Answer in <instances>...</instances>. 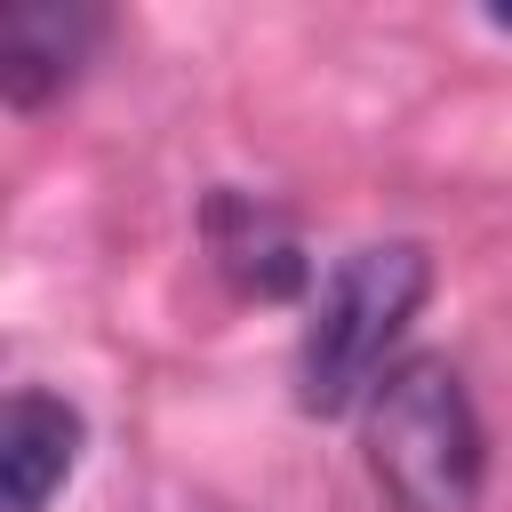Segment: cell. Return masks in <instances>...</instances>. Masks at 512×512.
<instances>
[{"mask_svg":"<svg viewBox=\"0 0 512 512\" xmlns=\"http://www.w3.org/2000/svg\"><path fill=\"white\" fill-rule=\"evenodd\" d=\"M368 472L400 512H472L488 480V432L464 376L440 352H408L384 368L360 416Z\"/></svg>","mask_w":512,"mask_h":512,"instance_id":"6da1fadb","label":"cell"},{"mask_svg":"<svg viewBox=\"0 0 512 512\" xmlns=\"http://www.w3.org/2000/svg\"><path fill=\"white\" fill-rule=\"evenodd\" d=\"M432 296V256L416 240H376V248H352L312 320H304V344H296V400L312 416H344V408H368V392L384 384V360L392 344L408 336V320L424 312Z\"/></svg>","mask_w":512,"mask_h":512,"instance_id":"7a4b0ae2","label":"cell"},{"mask_svg":"<svg viewBox=\"0 0 512 512\" xmlns=\"http://www.w3.org/2000/svg\"><path fill=\"white\" fill-rule=\"evenodd\" d=\"M96 32H104L96 8H72V0H16L8 24H0V96H8L16 112L64 96V88L80 80Z\"/></svg>","mask_w":512,"mask_h":512,"instance_id":"3957f363","label":"cell"},{"mask_svg":"<svg viewBox=\"0 0 512 512\" xmlns=\"http://www.w3.org/2000/svg\"><path fill=\"white\" fill-rule=\"evenodd\" d=\"M80 464V408L56 392H8L0 416V488L8 512H48V496Z\"/></svg>","mask_w":512,"mask_h":512,"instance_id":"277c9868","label":"cell"},{"mask_svg":"<svg viewBox=\"0 0 512 512\" xmlns=\"http://www.w3.org/2000/svg\"><path fill=\"white\" fill-rule=\"evenodd\" d=\"M208 248H216V264L232 272L240 296H296L304 288V248L264 200L216 192L208 200Z\"/></svg>","mask_w":512,"mask_h":512,"instance_id":"5b68a950","label":"cell"}]
</instances>
